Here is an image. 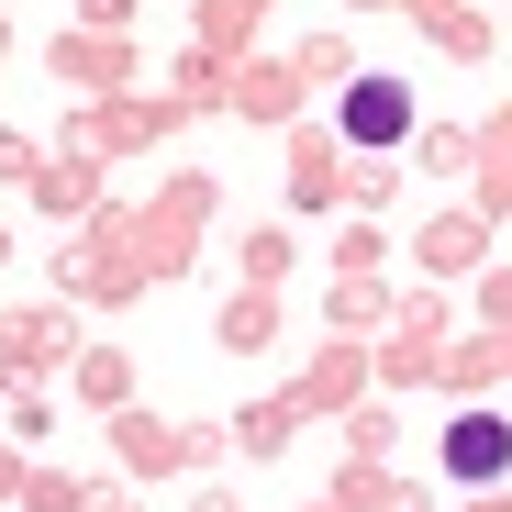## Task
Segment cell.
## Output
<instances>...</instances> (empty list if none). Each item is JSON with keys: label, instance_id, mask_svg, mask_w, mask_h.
<instances>
[{"label": "cell", "instance_id": "6da1fadb", "mask_svg": "<svg viewBox=\"0 0 512 512\" xmlns=\"http://www.w3.org/2000/svg\"><path fill=\"white\" fill-rule=\"evenodd\" d=\"M446 468H457V479H501V468H512V423H501V412H457Z\"/></svg>", "mask_w": 512, "mask_h": 512}, {"label": "cell", "instance_id": "7a4b0ae2", "mask_svg": "<svg viewBox=\"0 0 512 512\" xmlns=\"http://www.w3.org/2000/svg\"><path fill=\"white\" fill-rule=\"evenodd\" d=\"M401 123H412V101L390 90V78H357V90H346V134L357 145H401Z\"/></svg>", "mask_w": 512, "mask_h": 512}]
</instances>
